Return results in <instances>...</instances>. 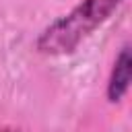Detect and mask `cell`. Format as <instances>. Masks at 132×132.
Returning <instances> with one entry per match:
<instances>
[{"mask_svg": "<svg viewBox=\"0 0 132 132\" xmlns=\"http://www.w3.org/2000/svg\"><path fill=\"white\" fill-rule=\"evenodd\" d=\"M120 2L122 0H82L39 35L37 50L50 56L72 52L89 33H93L103 21L109 19Z\"/></svg>", "mask_w": 132, "mask_h": 132, "instance_id": "6da1fadb", "label": "cell"}, {"mask_svg": "<svg viewBox=\"0 0 132 132\" xmlns=\"http://www.w3.org/2000/svg\"><path fill=\"white\" fill-rule=\"evenodd\" d=\"M130 76H132V58H130V47L126 45L113 64V72H111L109 87H107L109 101H120L126 95L128 85H130Z\"/></svg>", "mask_w": 132, "mask_h": 132, "instance_id": "7a4b0ae2", "label": "cell"}, {"mask_svg": "<svg viewBox=\"0 0 132 132\" xmlns=\"http://www.w3.org/2000/svg\"><path fill=\"white\" fill-rule=\"evenodd\" d=\"M6 132H12V130H6Z\"/></svg>", "mask_w": 132, "mask_h": 132, "instance_id": "3957f363", "label": "cell"}]
</instances>
